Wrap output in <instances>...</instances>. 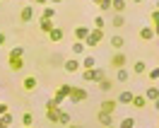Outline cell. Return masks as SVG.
<instances>
[{
    "label": "cell",
    "mask_w": 159,
    "mask_h": 128,
    "mask_svg": "<svg viewBox=\"0 0 159 128\" xmlns=\"http://www.w3.org/2000/svg\"><path fill=\"white\" fill-rule=\"evenodd\" d=\"M84 49H87V46H84V41H75V44H72V53H84Z\"/></svg>",
    "instance_id": "obj_30"
},
{
    "label": "cell",
    "mask_w": 159,
    "mask_h": 128,
    "mask_svg": "<svg viewBox=\"0 0 159 128\" xmlns=\"http://www.w3.org/2000/svg\"><path fill=\"white\" fill-rule=\"evenodd\" d=\"M152 29H154V39H159V24H154Z\"/></svg>",
    "instance_id": "obj_38"
},
{
    "label": "cell",
    "mask_w": 159,
    "mask_h": 128,
    "mask_svg": "<svg viewBox=\"0 0 159 128\" xmlns=\"http://www.w3.org/2000/svg\"><path fill=\"white\" fill-rule=\"evenodd\" d=\"M104 27H106V20H104L101 15H97V17H94V29H104Z\"/></svg>",
    "instance_id": "obj_32"
},
{
    "label": "cell",
    "mask_w": 159,
    "mask_h": 128,
    "mask_svg": "<svg viewBox=\"0 0 159 128\" xmlns=\"http://www.w3.org/2000/svg\"><path fill=\"white\" fill-rule=\"evenodd\" d=\"M157 10H159V0H157Z\"/></svg>",
    "instance_id": "obj_47"
},
{
    "label": "cell",
    "mask_w": 159,
    "mask_h": 128,
    "mask_svg": "<svg viewBox=\"0 0 159 128\" xmlns=\"http://www.w3.org/2000/svg\"><path fill=\"white\" fill-rule=\"evenodd\" d=\"M58 123H60V126H70V123H72V118H70L68 111H60V114H58Z\"/></svg>",
    "instance_id": "obj_25"
},
{
    "label": "cell",
    "mask_w": 159,
    "mask_h": 128,
    "mask_svg": "<svg viewBox=\"0 0 159 128\" xmlns=\"http://www.w3.org/2000/svg\"><path fill=\"white\" fill-rule=\"evenodd\" d=\"M7 111H10V107H7L5 102H0V116H2V114H7Z\"/></svg>",
    "instance_id": "obj_37"
},
{
    "label": "cell",
    "mask_w": 159,
    "mask_h": 128,
    "mask_svg": "<svg viewBox=\"0 0 159 128\" xmlns=\"http://www.w3.org/2000/svg\"><path fill=\"white\" fill-rule=\"evenodd\" d=\"M140 39L142 41H154V29H152V27H142V29H140Z\"/></svg>",
    "instance_id": "obj_18"
},
{
    "label": "cell",
    "mask_w": 159,
    "mask_h": 128,
    "mask_svg": "<svg viewBox=\"0 0 159 128\" xmlns=\"http://www.w3.org/2000/svg\"><path fill=\"white\" fill-rule=\"evenodd\" d=\"M135 75H147V63L145 60H135Z\"/></svg>",
    "instance_id": "obj_23"
},
{
    "label": "cell",
    "mask_w": 159,
    "mask_h": 128,
    "mask_svg": "<svg viewBox=\"0 0 159 128\" xmlns=\"http://www.w3.org/2000/svg\"><path fill=\"white\" fill-rule=\"evenodd\" d=\"M36 85H39V82H36V78H34V75H29V78L22 80V87L27 89V92H34V89H36Z\"/></svg>",
    "instance_id": "obj_17"
},
{
    "label": "cell",
    "mask_w": 159,
    "mask_h": 128,
    "mask_svg": "<svg viewBox=\"0 0 159 128\" xmlns=\"http://www.w3.org/2000/svg\"><path fill=\"white\" fill-rule=\"evenodd\" d=\"M92 2H94V5H99V2H101V0H92Z\"/></svg>",
    "instance_id": "obj_44"
},
{
    "label": "cell",
    "mask_w": 159,
    "mask_h": 128,
    "mask_svg": "<svg viewBox=\"0 0 159 128\" xmlns=\"http://www.w3.org/2000/svg\"><path fill=\"white\" fill-rule=\"evenodd\" d=\"M125 53H120V51H116L113 56H111V68H116V70H120V68H125Z\"/></svg>",
    "instance_id": "obj_6"
},
{
    "label": "cell",
    "mask_w": 159,
    "mask_h": 128,
    "mask_svg": "<svg viewBox=\"0 0 159 128\" xmlns=\"http://www.w3.org/2000/svg\"><path fill=\"white\" fill-rule=\"evenodd\" d=\"M147 104H149V102H147L145 94H135V97H133V107H135V109H145Z\"/></svg>",
    "instance_id": "obj_19"
},
{
    "label": "cell",
    "mask_w": 159,
    "mask_h": 128,
    "mask_svg": "<svg viewBox=\"0 0 159 128\" xmlns=\"http://www.w3.org/2000/svg\"><path fill=\"white\" fill-rule=\"evenodd\" d=\"M118 128H135V118H133V116H125L118 123Z\"/></svg>",
    "instance_id": "obj_27"
},
{
    "label": "cell",
    "mask_w": 159,
    "mask_h": 128,
    "mask_svg": "<svg viewBox=\"0 0 159 128\" xmlns=\"http://www.w3.org/2000/svg\"><path fill=\"white\" fill-rule=\"evenodd\" d=\"M123 24H125V17H123V15H113V20H111V27H113V29H120Z\"/></svg>",
    "instance_id": "obj_24"
},
{
    "label": "cell",
    "mask_w": 159,
    "mask_h": 128,
    "mask_svg": "<svg viewBox=\"0 0 159 128\" xmlns=\"http://www.w3.org/2000/svg\"><path fill=\"white\" fill-rule=\"evenodd\" d=\"M109 128H113V126H109Z\"/></svg>",
    "instance_id": "obj_49"
},
{
    "label": "cell",
    "mask_w": 159,
    "mask_h": 128,
    "mask_svg": "<svg viewBox=\"0 0 159 128\" xmlns=\"http://www.w3.org/2000/svg\"><path fill=\"white\" fill-rule=\"evenodd\" d=\"M116 107H118V102H116V99H104V102L99 104V111H104V114H113Z\"/></svg>",
    "instance_id": "obj_7"
},
{
    "label": "cell",
    "mask_w": 159,
    "mask_h": 128,
    "mask_svg": "<svg viewBox=\"0 0 159 128\" xmlns=\"http://www.w3.org/2000/svg\"><path fill=\"white\" fill-rule=\"evenodd\" d=\"M109 44H111V49H113V51H120L123 46H125V39H123L120 34H111V36H109Z\"/></svg>",
    "instance_id": "obj_8"
},
{
    "label": "cell",
    "mask_w": 159,
    "mask_h": 128,
    "mask_svg": "<svg viewBox=\"0 0 159 128\" xmlns=\"http://www.w3.org/2000/svg\"><path fill=\"white\" fill-rule=\"evenodd\" d=\"M5 41H7V36H5V34H2V31H0V46H2V44H5Z\"/></svg>",
    "instance_id": "obj_39"
},
{
    "label": "cell",
    "mask_w": 159,
    "mask_h": 128,
    "mask_svg": "<svg viewBox=\"0 0 159 128\" xmlns=\"http://www.w3.org/2000/svg\"><path fill=\"white\" fill-rule=\"evenodd\" d=\"M41 17H43V20H53V17H56V10H53V7H43Z\"/></svg>",
    "instance_id": "obj_31"
},
{
    "label": "cell",
    "mask_w": 159,
    "mask_h": 128,
    "mask_svg": "<svg viewBox=\"0 0 159 128\" xmlns=\"http://www.w3.org/2000/svg\"><path fill=\"white\" fill-rule=\"evenodd\" d=\"M31 2H36V5H46L48 0H31Z\"/></svg>",
    "instance_id": "obj_40"
},
{
    "label": "cell",
    "mask_w": 159,
    "mask_h": 128,
    "mask_svg": "<svg viewBox=\"0 0 159 128\" xmlns=\"http://www.w3.org/2000/svg\"><path fill=\"white\" fill-rule=\"evenodd\" d=\"M133 2H138V5H140V2H145V0H133Z\"/></svg>",
    "instance_id": "obj_45"
},
{
    "label": "cell",
    "mask_w": 159,
    "mask_h": 128,
    "mask_svg": "<svg viewBox=\"0 0 159 128\" xmlns=\"http://www.w3.org/2000/svg\"><path fill=\"white\" fill-rule=\"evenodd\" d=\"M97 121H99L104 128H109V126H113V114H104V111H99V114H97Z\"/></svg>",
    "instance_id": "obj_11"
},
{
    "label": "cell",
    "mask_w": 159,
    "mask_h": 128,
    "mask_svg": "<svg viewBox=\"0 0 159 128\" xmlns=\"http://www.w3.org/2000/svg\"><path fill=\"white\" fill-rule=\"evenodd\" d=\"M65 128H84V126H80V123H70V126H65Z\"/></svg>",
    "instance_id": "obj_41"
},
{
    "label": "cell",
    "mask_w": 159,
    "mask_h": 128,
    "mask_svg": "<svg viewBox=\"0 0 159 128\" xmlns=\"http://www.w3.org/2000/svg\"><path fill=\"white\" fill-rule=\"evenodd\" d=\"M89 97V92L84 87H70V94H68V99L72 102V104H80V102H84V99Z\"/></svg>",
    "instance_id": "obj_3"
},
{
    "label": "cell",
    "mask_w": 159,
    "mask_h": 128,
    "mask_svg": "<svg viewBox=\"0 0 159 128\" xmlns=\"http://www.w3.org/2000/svg\"><path fill=\"white\" fill-rule=\"evenodd\" d=\"M80 63H82V70H92V68H97V58H94V56H84V58L80 60Z\"/></svg>",
    "instance_id": "obj_16"
},
{
    "label": "cell",
    "mask_w": 159,
    "mask_h": 128,
    "mask_svg": "<svg viewBox=\"0 0 159 128\" xmlns=\"http://www.w3.org/2000/svg\"><path fill=\"white\" fill-rule=\"evenodd\" d=\"M0 123H5V126H10V123H12V114H10V111L0 116Z\"/></svg>",
    "instance_id": "obj_35"
},
{
    "label": "cell",
    "mask_w": 159,
    "mask_h": 128,
    "mask_svg": "<svg viewBox=\"0 0 159 128\" xmlns=\"http://www.w3.org/2000/svg\"><path fill=\"white\" fill-rule=\"evenodd\" d=\"M111 10L116 15H123L125 12V0H111Z\"/></svg>",
    "instance_id": "obj_20"
},
{
    "label": "cell",
    "mask_w": 159,
    "mask_h": 128,
    "mask_svg": "<svg viewBox=\"0 0 159 128\" xmlns=\"http://www.w3.org/2000/svg\"><path fill=\"white\" fill-rule=\"evenodd\" d=\"M145 97H147V102H157L159 99V87L157 85H149V87L145 89Z\"/></svg>",
    "instance_id": "obj_14"
},
{
    "label": "cell",
    "mask_w": 159,
    "mask_h": 128,
    "mask_svg": "<svg viewBox=\"0 0 159 128\" xmlns=\"http://www.w3.org/2000/svg\"><path fill=\"white\" fill-rule=\"evenodd\" d=\"M31 123H34V116H31L29 111H27V114H22V126H31Z\"/></svg>",
    "instance_id": "obj_33"
},
{
    "label": "cell",
    "mask_w": 159,
    "mask_h": 128,
    "mask_svg": "<svg viewBox=\"0 0 159 128\" xmlns=\"http://www.w3.org/2000/svg\"><path fill=\"white\" fill-rule=\"evenodd\" d=\"M147 78H149V82H152V85H157V80H159V68L147 70Z\"/></svg>",
    "instance_id": "obj_29"
},
{
    "label": "cell",
    "mask_w": 159,
    "mask_h": 128,
    "mask_svg": "<svg viewBox=\"0 0 159 128\" xmlns=\"http://www.w3.org/2000/svg\"><path fill=\"white\" fill-rule=\"evenodd\" d=\"M87 34H89V27H84V24L75 27V41H84V39H87Z\"/></svg>",
    "instance_id": "obj_15"
},
{
    "label": "cell",
    "mask_w": 159,
    "mask_h": 128,
    "mask_svg": "<svg viewBox=\"0 0 159 128\" xmlns=\"http://www.w3.org/2000/svg\"><path fill=\"white\" fill-rule=\"evenodd\" d=\"M51 5H60V2H63V0H48Z\"/></svg>",
    "instance_id": "obj_42"
},
{
    "label": "cell",
    "mask_w": 159,
    "mask_h": 128,
    "mask_svg": "<svg viewBox=\"0 0 159 128\" xmlns=\"http://www.w3.org/2000/svg\"><path fill=\"white\" fill-rule=\"evenodd\" d=\"M149 22H152L149 27H154V24H159V10H152V12H149Z\"/></svg>",
    "instance_id": "obj_34"
},
{
    "label": "cell",
    "mask_w": 159,
    "mask_h": 128,
    "mask_svg": "<svg viewBox=\"0 0 159 128\" xmlns=\"http://www.w3.org/2000/svg\"><path fill=\"white\" fill-rule=\"evenodd\" d=\"M68 94H70V85H60V87L56 89V94H53V102H56V104L60 107V104L68 99Z\"/></svg>",
    "instance_id": "obj_5"
},
{
    "label": "cell",
    "mask_w": 159,
    "mask_h": 128,
    "mask_svg": "<svg viewBox=\"0 0 159 128\" xmlns=\"http://www.w3.org/2000/svg\"><path fill=\"white\" fill-rule=\"evenodd\" d=\"M152 104H154V109H157V111H159V99H157V102H152Z\"/></svg>",
    "instance_id": "obj_43"
},
{
    "label": "cell",
    "mask_w": 159,
    "mask_h": 128,
    "mask_svg": "<svg viewBox=\"0 0 159 128\" xmlns=\"http://www.w3.org/2000/svg\"><path fill=\"white\" fill-rule=\"evenodd\" d=\"M0 128H10V126H5V123H0Z\"/></svg>",
    "instance_id": "obj_46"
},
{
    "label": "cell",
    "mask_w": 159,
    "mask_h": 128,
    "mask_svg": "<svg viewBox=\"0 0 159 128\" xmlns=\"http://www.w3.org/2000/svg\"><path fill=\"white\" fill-rule=\"evenodd\" d=\"M133 97H135V92H130V89H123V92L118 94V99H116V102H118V104H133Z\"/></svg>",
    "instance_id": "obj_13"
},
{
    "label": "cell",
    "mask_w": 159,
    "mask_h": 128,
    "mask_svg": "<svg viewBox=\"0 0 159 128\" xmlns=\"http://www.w3.org/2000/svg\"><path fill=\"white\" fill-rule=\"evenodd\" d=\"M101 41H104V29H89L87 39H84V46H87V49H94V46H99Z\"/></svg>",
    "instance_id": "obj_2"
},
{
    "label": "cell",
    "mask_w": 159,
    "mask_h": 128,
    "mask_svg": "<svg viewBox=\"0 0 159 128\" xmlns=\"http://www.w3.org/2000/svg\"><path fill=\"white\" fill-rule=\"evenodd\" d=\"M80 75L84 82H101V80L106 78V73L101 68H92V70H80Z\"/></svg>",
    "instance_id": "obj_1"
},
{
    "label": "cell",
    "mask_w": 159,
    "mask_h": 128,
    "mask_svg": "<svg viewBox=\"0 0 159 128\" xmlns=\"http://www.w3.org/2000/svg\"><path fill=\"white\" fill-rule=\"evenodd\" d=\"M130 80V73L125 68H120V70H116V82H128Z\"/></svg>",
    "instance_id": "obj_22"
},
{
    "label": "cell",
    "mask_w": 159,
    "mask_h": 128,
    "mask_svg": "<svg viewBox=\"0 0 159 128\" xmlns=\"http://www.w3.org/2000/svg\"><path fill=\"white\" fill-rule=\"evenodd\" d=\"M7 65H10L12 73H22L24 70V58H7Z\"/></svg>",
    "instance_id": "obj_10"
},
{
    "label": "cell",
    "mask_w": 159,
    "mask_h": 128,
    "mask_svg": "<svg viewBox=\"0 0 159 128\" xmlns=\"http://www.w3.org/2000/svg\"><path fill=\"white\" fill-rule=\"evenodd\" d=\"M31 20H34V7H31V5H24L20 10V22L27 24V22H31Z\"/></svg>",
    "instance_id": "obj_9"
},
{
    "label": "cell",
    "mask_w": 159,
    "mask_h": 128,
    "mask_svg": "<svg viewBox=\"0 0 159 128\" xmlns=\"http://www.w3.org/2000/svg\"><path fill=\"white\" fill-rule=\"evenodd\" d=\"M22 128H31V126H22Z\"/></svg>",
    "instance_id": "obj_48"
},
{
    "label": "cell",
    "mask_w": 159,
    "mask_h": 128,
    "mask_svg": "<svg viewBox=\"0 0 159 128\" xmlns=\"http://www.w3.org/2000/svg\"><path fill=\"white\" fill-rule=\"evenodd\" d=\"M63 70H65L68 75H77L80 70H82V63H80V58H68L63 63Z\"/></svg>",
    "instance_id": "obj_4"
},
{
    "label": "cell",
    "mask_w": 159,
    "mask_h": 128,
    "mask_svg": "<svg viewBox=\"0 0 159 128\" xmlns=\"http://www.w3.org/2000/svg\"><path fill=\"white\" fill-rule=\"evenodd\" d=\"M99 89H101V92H109V89H113V82H111L109 78H104V80L99 82Z\"/></svg>",
    "instance_id": "obj_28"
},
{
    "label": "cell",
    "mask_w": 159,
    "mask_h": 128,
    "mask_svg": "<svg viewBox=\"0 0 159 128\" xmlns=\"http://www.w3.org/2000/svg\"><path fill=\"white\" fill-rule=\"evenodd\" d=\"M58 104H56V102H53V99H48V102H46V111H58Z\"/></svg>",
    "instance_id": "obj_36"
},
{
    "label": "cell",
    "mask_w": 159,
    "mask_h": 128,
    "mask_svg": "<svg viewBox=\"0 0 159 128\" xmlns=\"http://www.w3.org/2000/svg\"><path fill=\"white\" fill-rule=\"evenodd\" d=\"M53 27H56V24H53V20H43V17L39 20V29L43 31V34H48V31L53 29Z\"/></svg>",
    "instance_id": "obj_21"
},
{
    "label": "cell",
    "mask_w": 159,
    "mask_h": 128,
    "mask_svg": "<svg viewBox=\"0 0 159 128\" xmlns=\"http://www.w3.org/2000/svg\"><path fill=\"white\" fill-rule=\"evenodd\" d=\"M63 36H65V31L60 29V27H53V29L48 31V41H53V44H58V41H63Z\"/></svg>",
    "instance_id": "obj_12"
},
{
    "label": "cell",
    "mask_w": 159,
    "mask_h": 128,
    "mask_svg": "<svg viewBox=\"0 0 159 128\" xmlns=\"http://www.w3.org/2000/svg\"><path fill=\"white\" fill-rule=\"evenodd\" d=\"M24 56V49L22 46H15V49H10V53H7V58H22Z\"/></svg>",
    "instance_id": "obj_26"
}]
</instances>
